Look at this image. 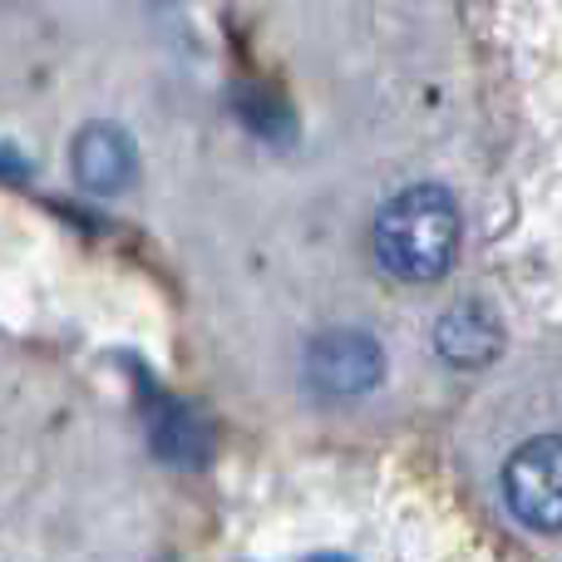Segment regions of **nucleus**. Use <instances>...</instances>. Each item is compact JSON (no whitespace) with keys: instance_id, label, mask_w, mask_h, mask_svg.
<instances>
[{"instance_id":"nucleus-1","label":"nucleus","mask_w":562,"mask_h":562,"mask_svg":"<svg viewBox=\"0 0 562 562\" xmlns=\"http://www.w3.org/2000/svg\"><path fill=\"white\" fill-rule=\"evenodd\" d=\"M459 203L439 183H419L395 193L375 217V262L395 281H439L459 252Z\"/></svg>"},{"instance_id":"nucleus-2","label":"nucleus","mask_w":562,"mask_h":562,"mask_svg":"<svg viewBox=\"0 0 562 562\" xmlns=\"http://www.w3.org/2000/svg\"><path fill=\"white\" fill-rule=\"evenodd\" d=\"M504 498L533 533H562V439H528L504 464Z\"/></svg>"},{"instance_id":"nucleus-3","label":"nucleus","mask_w":562,"mask_h":562,"mask_svg":"<svg viewBox=\"0 0 562 562\" xmlns=\"http://www.w3.org/2000/svg\"><path fill=\"white\" fill-rule=\"evenodd\" d=\"M306 380L330 400H356L385 380V346L370 330H321L306 346Z\"/></svg>"},{"instance_id":"nucleus-4","label":"nucleus","mask_w":562,"mask_h":562,"mask_svg":"<svg viewBox=\"0 0 562 562\" xmlns=\"http://www.w3.org/2000/svg\"><path fill=\"white\" fill-rule=\"evenodd\" d=\"M69 168H75L79 188H89V193H99V198H114L134 183L138 154L119 124H85L75 148H69Z\"/></svg>"},{"instance_id":"nucleus-5","label":"nucleus","mask_w":562,"mask_h":562,"mask_svg":"<svg viewBox=\"0 0 562 562\" xmlns=\"http://www.w3.org/2000/svg\"><path fill=\"white\" fill-rule=\"evenodd\" d=\"M435 350L445 366L454 370H484L504 350V321L484 306V301H459L439 316L435 326Z\"/></svg>"},{"instance_id":"nucleus-6","label":"nucleus","mask_w":562,"mask_h":562,"mask_svg":"<svg viewBox=\"0 0 562 562\" xmlns=\"http://www.w3.org/2000/svg\"><path fill=\"white\" fill-rule=\"evenodd\" d=\"M154 445H158V454L164 459H198L203 454V435H198V425H193V415L188 409H164L158 415V425H154Z\"/></svg>"},{"instance_id":"nucleus-7","label":"nucleus","mask_w":562,"mask_h":562,"mask_svg":"<svg viewBox=\"0 0 562 562\" xmlns=\"http://www.w3.org/2000/svg\"><path fill=\"white\" fill-rule=\"evenodd\" d=\"M321 562H330V558H321Z\"/></svg>"}]
</instances>
